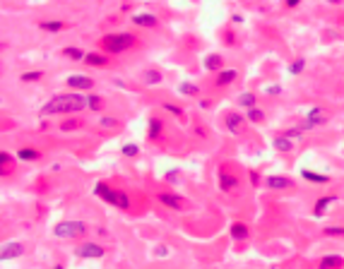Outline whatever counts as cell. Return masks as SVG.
Wrapping results in <instances>:
<instances>
[{
	"label": "cell",
	"mask_w": 344,
	"mask_h": 269,
	"mask_svg": "<svg viewBox=\"0 0 344 269\" xmlns=\"http://www.w3.org/2000/svg\"><path fill=\"white\" fill-rule=\"evenodd\" d=\"M262 188L270 190V192H282V190H294L296 188V183H294V178H289V175L272 173V175H265Z\"/></svg>",
	"instance_id": "ba28073f"
},
{
	"label": "cell",
	"mask_w": 344,
	"mask_h": 269,
	"mask_svg": "<svg viewBox=\"0 0 344 269\" xmlns=\"http://www.w3.org/2000/svg\"><path fill=\"white\" fill-rule=\"evenodd\" d=\"M80 128H82V121H75V118L60 123V130L63 133H72V130H80Z\"/></svg>",
	"instance_id": "ab89813d"
},
{
	"label": "cell",
	"mask_w": 344,
	"mask_h": 269,
	"mask_svg": "<svg viewBox=\"0 0 344 269\" xmlns=\"http://www.w3.org/2000/svg\"><path fill=\"white\" fill-rule=\"evenodd\" d=\"M104 96L99 94H87V111H94V113H99L101 108H104Z\"/></svg>",
	"instance_id": "f546056e"
},
{
	"label": "cell",
	"mask_w": 344,
	"mask_h": 269,
	"mask_svg": "<svg viewBox=\"0 0 344 269\" xmlns=\"http://www.w3.org/2000/svg\"><path fill=\"white\" fill-rule=\"evenodd\" d=\"M282 133L287 134L289 139H294V142H301L303 137H306V133H303V130L299 128V125H294V128H287V130H282Z\"/></svg>",
	"instance_id": "8d00e7d4"
},
{
	"label": "cell",
	"mask_w": 344,
	"mask_h": 269,
	"mask_svg": "<svg viewBox=\"0 0 344 269\" xmlns=\"http://www.w3.org/2000/svg\"><path fill=\"white\" fill-rule=\"evenodd\" d=\"M142 84L145 87H159L162 82H164V75H162V70H157V67H147L145 72H142Z\"/></svg>",
	"instance_id": "ffe728a7"
},
{
	"label": "cell",
	"mask_w": 344,
	"mask_h": 269,
	"mask_svg": "<svg viewBox=\"0 0 344 269\" xmlns=\"http://www.w3.org/2000/svg\"><path fill=\"white\" fill-rule=\"evenodd\" d=\"M133 24L140 29H157L159 27V17L152 12H135L133 14Z\"/></svg>",
	"instance_id": "2e32d148"
},
{
	"label": "cell",
	"mask_w": 344,
	"mask_h": 269,
	"mask_svg": "<svg viewBox=\"0 0 344 269\" xmlns=\"http://www.w3.org/2000/svg\"><path fill=\"white\" fill-rule=\"evenodd\" d=\"M68 89L70 92H92L94 89V80L89 77V75H70L68 80Z\"/></svg>",
	"instance_id": "7c38bea8"
},
{
	"label": "cell",
	"mask_w": 344,
	"mask_h": 269,
	"mask_svg": "<svg viewBox=\"0 0 344 269\" xmlns=\"http://www.w3.org/2000/svg\"><path fill=\"white\" fill-rule=\"evenodd\" d=\"M303 70H306V58H294L289 65H287V75H291V77H299Z\"/></svg>",
	"instance_id": "f1b7e54d"
},
{
	"label": "cell",
	"mask_w": 344,
	"mask_h": 269,
	"mask_svg": "<svg viewBox=\"0 0 344 269\" xmlns=\"http://www.w3.org/2000/svg\"><path fill=\"white\" fill-rule=\"evenodd\" d=\"M157 202L162 204V207H166V209H171V212H185L190 204H188V200L183 197V195H178L176 190H159L157 192Z\"/></svg>",
	"instance_id": "8992f818"
},
{
	"label": "cell",
	"mask_w": 344,
	"mask_h": 269,
	"mask_svg": "<svg viewBox=\"0 0 344 269\" xmlns=\"http://www.w3.org/2000/svg\"><path fill=\"white\" fill-rule=\"evenodd\" d=\"M243 116H246L248 125H262V123L267 121V113H265V111H262L260 106H255V108H248V111H243Z\"/></svg>",
	"instance_id": "cb8c5ba5"
},
{
	"label": "cell",
	"mask_w": 344,
	"mask_h": 269,
	"mask_svg": "<svg viewBox=\"0 0 344 269\" xmlns=\"http://www.w3.org/2000/svg\"><path fill=\"white\" fill-rule=\"evenodd\" d=\"M226 43H229V46H236V41H234V34H226Z\"/></svg>",
	"instance_id": "7dc6e473"
},
{
	"label": "cell",
	"mask_w": 344,
	"mask_h": 269,
	"mask_svg": "<svg viewBox=\"0 0 344 269\" xmlns=\"http://www.w3.org/2000/svg\"><path fill=\"white\" fill-rule=\"evenodd\" d=\"M63 58H68L72 63H84L87 53H84L82 48H77V46H65V48H63Z\"/></svg>",
	"instance_id": "83f0119b"
},
{
	"label": "cell",
	"mask_w": 344,
	"mask_h": 269,
	"mask_svg": "<svg viewBox=\"0 0 344 269\" xmlns=\"http://www.w3.org/2000/svg\"><path fill=\"white\" fill-rule=\"evenodd\" d=\"M265 96H272V99H277V96H282L284 94V87L282 84H265Z\"/></svg>",
	"instance_id": "74e56055"
},
{
	"label": "cell",
	"mask_w": 344,
	"mask_h": 269,
	"mask_svg": "<svg viewBox=\"0 0 344 269\" xmlns=\"http://www.w3.org/2000/svg\"><path fill=\"white\" fill-rule=\"evenodd\" d=\"M97 125L99 128H104V130H113V128H118V121H116L113 116H99Z\"/></svg>",
	"instance_id": "d590c367"
},
{
	"label": "cell",
	"mask_w": 344,
	"mask_h": 269,
	"mask_svg": "<svg viewBox=\"0 0 344 269\" xmlns=\"http://www.w3.org/2000/svg\"><path fill=\"white\" fill-rule=\"evenodd\" d=\"M231 22H234V24H241V22H243V14L234 12V14H231Z\"/></svg>",
	"instance_id": "bcb514c9"
},
{
	"label": "cell",
	"mask_w": 344,
	"mask_h": 269,
	"mask_svg": "<svg viewBox=\"0 0 344 269\" xmlns=\"http://www.w3.org/2000/svg\"><path fill=\"white\" fill-rule=\"evenodd\" d=\"M330 123V116H328V111L323 106H313L306 111V116H303L301 121L296 123L299 128H301L303 133H311V130H316V128H323V125H328Z\"/></svg>",
	"instance_id": "5b68a950"
},
{
	"label": "cell",
	"mask_w": 344,
	"mask_h": 269,
	"mask_svg": "<svg viewBox=\"0 0 344 269\" xmlns=\"http://www.w3.org/2000/svg\"><path fill=\"white\" fill-rule=\"evenodd\" d=\"M51 233L58 241H80V238H84L89 233V226L84 224L82 219H63V221L53 224Z\"/></svg>",
	"instance_id": "277c9868"
},
{
	"label": "cell",
	"mask_w": 344,
	"mask_h": 269,
	"mask_svg": "<svg viewBox=\"0 0 344 269\" xmlns=\"http://www.w3.org/2000/svg\"><path fill=\"white\" fill-rule=\"evenodd\" d=\"M282 2H284V5L289 7V10H294V7H299V5H301L303 0H282Z\"/></svg>",
	"instance_id": "f6af8a7d"
},
{
	"label": "cell",
	"mask_w": 344,
	"mask_h": 269,
	"mask_svg": "<svg viewBox=\"0 0 344 269\" xmlns=\"http://www.w3.org/2000/svg\"><path fill=\"white\" fill-rule=\"evenodd\" d=\"M262 183H265V178H262L258 171H250V185H253V188H258V185H262Z\"/></svg>",
	"instance_id": "b9f144b4"
},
{
	"label": "cell",
	"mask_w": 344,
	"mask_h": 269,
	"mask_svg": "<svg viewBox=\"0 0 344 269\" xmlns=\"http://www.w3.org/2000/svg\"><path fill=\"white\" fill-rule=\"evenodd\" d=\"M53 269H65V267H63V265H55V267Z\"/></svg>",
	"instance_id": "681fc988"
},
{
	"label": "cell",
	"mask_w": 344,
	"mask_h": 269,
	"mask_svg": "<svg viewBox=\"0 0 344 269\" xmlns=\"http://www.w3.org/2000/svg\"><path fill=\"white\" fill-rule=\"evenodd\" d=\"M43 72L41 70H24L22 75H19V82H24V84H34V82H41Z\"/></svg>",
	"instance_id": "4dcf8cb0"
},
{
	"label": "cell",
	"mask_w": 344,
	"mask_h": 269,
	"mask_svg": "<svg viewBox=\"0 0 344 269\" xmlns=\"http://www.w3.org/2000/svg\"><path fill=\"white\" fill-rule=\"evenodd\" d=\"M12 161H17V156H12L10 151H5V149H2V151H0V171H2V175H7Z\"/></svg>",
	"instance_id": "d6a6232c"
},
{
	"label": "cell",
	"mask_w": 344,
	"mask_h": 269,
	"mask_svg": "<svg viewBox=\"0 0 344 269\" xmlns=\"http://www.w3.org/2000/svg\"><path fill=\"white\" fill-rule=\"evenodd\" d=\"M323 236H328V238H344V226H325Z\"/></svg>",
	"instance_id": "f35d334b"
},
{
	"label": "cell",
	"mask_w": 344,
	"mask_h": 269,
	"mask_svg": "<svg viewBox=\"0 0 344 269\" xmlns=\"http://www.w3.org/2000/svg\"><path fill=\"white\" fill-rule=\"evenodd\" d=\"M236 104L243 108V111H248V108H255V106H258V96L253 94V92H241V94L236 96Z\"/></svg>",
	"instance_id": "4316f807"
},
{
	"label": "cell",
	"mask_w": 344,
	"mask_h": 269,
	"mask_svg": "<svg viewBox=\"0 0 344 269\" xmlns=\"http://www.w3.org/2000/svg\"><path fill=\"white\" fill-rule=\"evenodd\" d=\"M202 67H205L207 72H221L224 70V55H219V53H209V55H205V60H202Z\"/></svg>",
	"instance_id": "603a6c76"
},
{
	"label": "cell",
	"mask_w": 344,
	"mask_h": 269,
	"mask_svg": "<svg viewBox=\"0 0 344 269\" xmlns=\"http://www.w3.org/2000/svg\"><path fill=\"white\" fill-rule=\"evenodd\" d=\"M217 180H219V190H221V192H226V195L238 192V188H241V178L234 173V168H231L229 163H224V166L219 168Z\"/></svg>",
	"instance_id": "52a82bcc"
},
{
	"label": "cell",
	"mask_w": 344,
	"mask_h": 269,
	"mask_svg": "<svg viewBox=\"0 0 344 269\" xmlns=\"http://www.w3.org/2000/svg\"><path fill=\"white\" fill-rule=\"evenodd\" d=\"M94 195H97L101 202H106L111 207H116V209H121V212H128L130 207H133V200H130V195L121 188H113L109 185L106 180H97L94 183Z\"/></svg>",
	"instance_id": "3957f363"
},
{
	"label": "cell",
	"mask_w": 344,
	"mask_h": 269,
	"mask_svg": "<svg viewBox=\"0 0 344 269\" xmlns=\"http://www.w3.org/2000/svg\"><path fill=\"white\" fill-rule=\"evenodd\" d=\"M24 255V243L19 241H7L2 243V248H0V260L2 262H7V260H17V257Z\"/></svg>",
	"instance_id": "4fadbf2b"
},
{
	"label": "cell",
	"mask_w": 344,
	"mask_h": 269,
	"mask_svg": "<svg viewBox=\"0 0 344 269\" xmlns=\"http://www.w3.org/2000/svg\"><path fill=\"white\" fill-rule=\"evenodd\" d=\"M14 156H17V161H22V163H34V161H39L43 154H41V149H36V147H19L14 151Z\"/></svg>",
	"instance_id": "ac0fdd59"
},
{
	"label": "cell",
	"mask_w": 344,
	"mask_h": 269,
	"mask_svg": "<svg viewBox=\"0 0 344 269\" xmlns=\"http://www.w3.org/2000/svg\"><path fill=\"white\" fill-rule=\"evenodd\" d=\"M164 137V121L162 116H150V123H147V139L150 142H159Z\"/></svg>",
	"instance_id": "9a60e30c"
},
{
	"label": "cell",
	"mask_w": 344,
	"mask_h": 269,
	"mask_svg": "<svg viewBox=\"0 0 344 269\" xmlns=\"http://www.w3.org/2000/svg\"><path fill=\"white\" fill-rule=\"evenodd\" d=\"M229 236H231L234 243H243L250 238V226H248L246 221H234V224L229 226Z\"/></svg>",
	"instance_id": "e0dca14e"
},
{
	"label": "cell",
	"mask_w": 344,
	"mask_h": 269,
	"mask_svg": "<svg viewBox=\"0 0 344 269\" xmlns=\"http://www.w3.org/2000/svg\"><path fill=\"white\" fill-rule=\"evenodd\" d=\"M246 116L243 113H238V111H226L224 113V128L229 130V133L238 137V134L243 133V125H246Z\"/></svg>",
	"instance_id": "30bf717a"
},
{
	"label": "cell",
	"mask_w": 344,
	"mask_h": 269,
	"mask_svg": "<svg viewBox=\"0 0 344 269\" xmlns=\"http://www.w3.org/2000/svg\"><path fill=\"white\" fill-rule=\"evenodd\" d=\"M169 255H171V248H169V245H164V243L154 248V257H159V260H164V257H169Z\"/></svg>",
	"instance_id": "60d3db41"
},
{
	"label": "cell",
	"mask_w": 344,
	"mask_h": 269,
	"mask_svg": "<svg viewBox=\"0 0 344 269\" xmlns=\"http://www.w3.org/2000/svg\"><path fill=\"white\" fill-rule=\"evenodd\" d=\"M65 27H68V22H63V19H39L36 22V29L39 31H46V34H58V31H63Z\"/></svg>",
	"instance_id": "d6986e66"
},
{
	"label": "cell",
	"mask_w": 344,
	"mask_h": 269,
	"mask_svg": "<svg viewBox=\"0 0 344 269\" xmlns=\"http://www.w3.org/2000/svg\"><path fill=\"white\" fill-rule=\"evenodd\" d=\"M178 171H166V175H164V180L166 183H171V185H176L178 183Z\"/></svg>",
	"instance_id": "7bdbcfd3"
},
{
	"label": "cell",
	"mask_w": 344,
	"mask_h": 269,
	"mask_svg": "<svg viewBox=\"0 0 344 269\" xmlns=\"http://www.w3.org/2000/svg\"><path fill=\"white\" fill-rule=\"evenodd\" d=\"M162 108H164L166 113H171L176 121H185V111H183L178 104H169V101H164V104H162Z\"/></svg>",
	"instance_id": "1f68e13d"
},
{
	"label": "cell",
	"mask_w": 344,
	"mask_h": 269,
	"mask_svg": "<svg viewBox=\"0 0 344 269\" xmlns=\"http://www.w3.org/2000/svg\"><path fill=\"white\" fill-rule=\"evenodd\" d=\"M238 80V70H234V67H224L221 72H217L214 75V89H226V87H231L234 82Z\"/></svg>",
	"instance_id": "5bb4252c"
},
{
	"label": "cell",
	"mask_w": 344,
	"mask_h": 269,
	"mask_svg": "<svg viewBox=\"0 0 344 269\" xmlns=\"http://www.w3.org/2000/svg\"><path fill=\"white\" fill-rule=\"evenodd\" d=\"M121 154L128 156V159H135V156H140V147L135 142H125L123 147H121Z\"/></svg>",
	"instance_id": "e575fe53"
},
{
	"label": "cell",
	"mask_w": 344,
	"mask_h": 269,
	"mask_svg": "<svg viewBox=\"0 0 344 269\" xmlns=\"http://www.w3.org/2000/svg\"><path fill=\"white\" fill-rule=\"evenodd\" d=\"M109 63H111L109 53H87V58H84V65L89 67H106Z\"/></svg>",
	"instance_id": "d4e9b609"
},
{
	"label": "cell",
	"mask_w": 344,
	"mask_h": 269,
	"mask_svg": "<svg viewBox=\"0 0 344 269\" xmlns=\"http://www.w3.org/2000/svg\"><path fill=\"white\" fill-rule=\"evenodd\" d=\"M87 111V94L82 92H63V94H53L41 108L39 116L41 118H55V116H77Z\"/></svg>",
	"instance_id": "6da1fadb"
},
{
	"label": "cell",
	"mask_w": 344,
	"mask_h": 269,
	"mask_svg": "<svg viewBox=\"0 0 344 269\" xmlns=\"http://www.w3.org/2000/svg\"><path fill=\"white\" fill-rule=\"evenodd\" d=\"M106 255V248L104 245H99V243H80L77 248H75V257H80V260H101V257Z\"/></svg>",
	"instance_id": "9c48e42d"
},
{
	"label": "cell",
	"mask_w": 344,
	"mask_h": 269,
	"mask_svg": "<svg viewBox=\"0 0 344 269\" xmlns=\"http://www.w3.org/2000/svg\"><path fill=\"white\" fill-rule=\"evenodd\" d=\"M99 46H101L104 53H109L113 58V55H121L125 51H130V48H135L138 46V36L130 34V31H111V34H104L99 39Z\"/></svg>",
	"instance_id": "7a4b0ae2"
},
{
	"label": "cell",
	"mask_w": 344,
	"mask_h": 269,
	"mask_svg": "<svg viewBox=\"0 0 344 269\" xmlns=\"http://www.w3.org/2000/svg\"><path fill=\"white\" fill-rule=\"evenodd\" d=\"M272 147L279 151V154H291L294 151V139H289L284 133H277L272 137Z\"/></svg>",
	"instance_id": "44dd1931"
},
{
	"label": "cell",
	"mask_w": 344,
	"mask_h": 269,
	"mask_svg": "<svg viewBox=\"0 0 344 269\" xmlns=\"http://www.w3.org/2000/svg\"><path fill=\"white\" fill-rule=\"evenodd\" d=\"M335 202H340V195H337V192L320 195V197L316 200V204H313V216H316V219H323V216L330 212V207L335 204Z\"/></svg>",
	"instance_id": "8fae6325"
},
{
	"label": "cell",
	"mask_w": 344,
	"mask_h": 269,
	"mask_svg": "<svg viewBox=\"0 0 344 269\" xmlns=\"http://www.w3.org/2000/svg\"><path fill=\"white\" fill-rule=\"evenodd\" d=\"M325 2H328V5H335V7H337V5H342L344 0H325Z\"/></svg>",
	"instance_id": "c3c4849f"
},
{
	"label": "cell",
	"mask_w": 344,
	"mask_h": 269,
	"mask_svg": "<svg viewBox=\"0 0 344 269\" xmlns=\"http://www.w3.org/2000/svg\"><path fill=\"white\" fill-rule=\"evenodd\" d=\"M344 267V257L342 255H325L320 260L318 269H342Z\"/></svg>",
	"instance_id": "484cf974"
},
{
	"label": "cell",
	"mask_w": 344,
	"mask_h": 269,
	"mask_svg": "<svg viewBox=\"0 0 344 269\" xmlns=\"http://www.w3.org/2000/svg\"><path fill=\"white\" fill-rule=\"evenodd\" d=\"M178 94H183V96H197V94H200V87L193 84V82H180V84H178Z\"/></svg>",
	"instance_id": "836d02e7"
},
{
	"label": "cell",
	"mask_w": 344,
	"mask_h": 269,
	"mask_svg": "<svg viewBox=\"0 0 344 269\" xmlns=\"http://www.w3.org/2000/svg\"><path fill=\"white\" fill-rule=\"evenodd\" d=\"M190 133H195L200 139H205V137H207V130L202 128V125H190Z\"/></svg>",
	"instance_id": "ee69618b"
},
{
	"label": "cell",
	"mask_w": 344,
	"mask_h": 269,
	"mask_svg": "<svg viewBox=\"0 0 344 269\" xmlns=\"http://www.w3.org/2000/svg\"><path fill=\"white\" fill-rule=\"evenodd\" d=\"M301 178L306 180V183H313V185H328V183H332L330 175L318 173V171H311V168H303V171H301Z\"/></svg>",
	"instance_id": "7402d4cb"
}]
</instances>
